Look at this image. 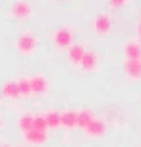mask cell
<instances>
[{
    "label": "cell",
    "mask_w": 141,
    "mask_h": 147,
    "mask_svg": "<svg viewBox=\"0 0 141 147\" xmlns=\"http://www.w3.org/2000/svg\"><path fill=\"white\" fill-rule=\"evenodd\" d=\"M50 43L56 51H68L75 43V31L72 25H60L50 31Z\"/></svg>",
    "instance_id": "obj_1"
},
{
    "label": "cell",
    "mask_w": 141,
    "mask_h": 147,
    "mask_svg": "<svg viewBox=\"0 0 141 147\" xmlns=\"http://www.w3.org/2000/svg\"><path fill=\"white\" fill-rule=\"evenodd\" d=\"M37 47H39V37L29 29L23 31L14 43V49L19 56H31V54H35Z\"/></svg>",
    "instance_id": "obj_2"
},
{
    "label": "cell",
    "mask_w": 141,
    "mask_h": 147,
    "mask_svg": "<svg viewBox=\"0 0 141 147\" xmlns=\"http://www.w3.org/2000/svg\"><path fill=\"white\" fill-rule=\"evenodd\" d=\"M89 29L95 33V35H108L112 29V16L110 12H101L97 14L89 23Z\"/></svg>",
    "instance_id": "obj_3"
},
{
    "label": "cell",
    "mask_w": 141,
    "mask_h": 147,
    "mask_svg": "<svg viewBox=\"0 0 141 147\" xmlns=\"http://www.w3.org/2000/svg\"><path fill=\"white\" fill-rule=\"evenodd\" d=\"M31 80V95L33 97H46L50 91V80L43 72H37L29 76Z\"/></svg>",
    "instance_id": "obj_4"
},
{
    "label": "cell",
    "mask_w": 141,
    "mask_h": 147,
    "mask_svg": "<svg viewBox=\"0 0 141 147\" xmlns=\"http://www.w3.org/2000/svg\"><path fill=\"white\" fill-rule=\"evenodd\" d=\"M8 14L15 22H27L31 16H33V6H31L29 0H15Z\"/></svg>",
    "instance_id": "obj_5"
},
{
    "label": "cell",
    "mask_w": 141,
    "mask_h": 147,
    "mask_svg": "<svg viewBox=\"0 0 141 147\" xmlns=\"http://www.w3.org/2000/svg\"><path fill=\"white\" fill-rule=\"evenodd\" d=\"M91 47L87 43H83V41H79V43H74L70 49L66 51V60H68V64L70 66H74V68H79V64H81V60L83 56H85V52L89 51Z\"/></svg>",
    "instance_id": "obj_6"
},
{
    "label": "cell",
    "mask_w": 141,
    "mask_h": 147,
    "mask_svg": "<svg viewBox=\"0 0 141 147\" xmlns=\"http://www.w3.org/2000/svg\"><path fill=\"white\" fill-rule=\"evenodd\" d=\"M106 130H108V126H106V122H104V118L95 116L81 132H83V136L89 138V140H99V138H103L104 134H106Z\"/></svg>",
    "instance_id": "obj_7"
},
{
    "label": "cell",
    "mask_w": 141,
    "mask_h": 147,
    "mask_svg": "<svg viewBox=\"0 0 141 147\" xmlns=\"http://www.w3.org/2000/svg\"><path fill=\"white\" fill-rule=\"evenodd\" d=\"M99 66H101V54L95 49H89V51L85 52L81 64H79V70L85 72V74H93V72L99 70Z\"/></svg>",
    "instance_id": "obj_8"
},
{
    "label": "cell",
    "mask_w": 141,
    "mask_h": 147,
    "mask_svg": "<svg viewBox=\"0 0 141 147\" xmlns=\"http://www.w3.org/2000/svg\"><path fill=\"white\" fill-rule=\"evenodd\" d=\"M25 145L29 147H41L48 141V132H39V130H29L25 134H19Z\"/></svg>",
    "instance_id": "obj_9"
},
{
    "label": "cell",
    "mask_w": 141,
    "mask_h": 147,
    "mask_svg": "<svg viewBox=\"0 0 141 147\" xmlns=\"http://www.w3.org/2000/svg\"><path fill=\"white\" fill-rule=\"evenodd\" d=\"M60 128H64L66 132H74L77 128V109L60 110Z\"/></svg>",
    "instance_id": "obj_10"
},
{
    "label": "cell",
    "mask_w": 141,
    "mask_h": 147,
    "mask_svg": "<svg viewBox=\"0 0 141 147\" xmlns=\"http://www.w3.org/2000/svg\"><path fill=\"white\" fill-rule=\"evenodd\" d=\"M124 76L128 81H141V60H124Z\"/></svg>",
    "instance_id": "obj_11"
},
{
    "label": "cell",
    "mask_w": 141,
    "mask_h": 147,
    "mask_svg": "<svg viewBox=\"0 0 141 147\" xmlns=\"http://www.w3.org/2000/svg\"><path fill=\"white\" fill-rule=\"evenodd\" d=\"M124 60H141L139 39H126V43H124Z\"/></svg>",
    "instance_id": "obj_12"
},
{
    "label": "cell",
    "mask_w": 141,
    "mask_h": 147,
    "mask_svg": "<svg viewBox=\"0 0 141 147\" xmlns=\"http://www.w3.org/2000/svg\"><path fill=\"white\" fill-rule=\"evenodd\" d=\"M2 97L6 99V101H19L21 95H19V89H17V81L14 80H8L4 81V85H2Z\"/></svg>",
    "instance_id": "obj_13"
},
{
    "label": "cell",
    "mask_w": 141,
    "mask_h": 147,
    "mask_svg": "<svg viewBox=\"0 0 141 147\" xmlns=\"http://www.w3.org/2000/svg\"><path fill=\"white\" fill-rule=\"evenodd\" d=\"M43 116H45V122L48 126V130H58L60 128V110L46 109V110H43Z\"/></svg>",
    "instance_id": "obj_14"
},
{
    "label": "cell",
    "mask_w": 141,
    "mask_h": 147,
    "mask_svg": "<svg viewBox=\"0 0 141 147\" xmlns=\"http://www.w3.org/2000/svg\"><path fill=\"white\" fill-rule=\"evenodd\" d=\"M17 130H19V134H25L29 132V130H33V112H21L19 116H17Z\"/></svg>",
    "instance_id": "obj_15"
},
{
    "label": "cell",
    "mask_w": 141,
    "mask_h": 147,
    "mask_svg": "<svg viewBox=\"0 0 141 147\" xmlns=\"http://www.w3.org/2000/svg\"><path fill=\"white\" fill-rule=\"evenodd\" d=\"M95 116H97V114H95V110H93V109H77V128L83 130V128L89 124Z\"/></svg>",
    "instance_id": "obj_16"
},
{
    "label": "cell",
    "mask_w": 141,
    "mask_h": 147,
    "mask_svg": "<svg viewBox=\"0 0 141 147\" xmlns=\"http://www.w3.org/2000/svg\"><path fill=\"white\" fill-rule=\"evenodd\" d=\"M15 81H17V89H19L21 99H29V97H33L31 95V80H29V76H17Z\"/></svg>",
    "instance_id": "obj_17"
},
{
    "label": "cell",
    "mask_w": 141,
    "mask_h": 147,
    "mask_svg": "<svg viewBox=\"0 0 141 147\" xmlns=\"http://www.w3.org/2000/svg\"><path fill=\"white\" fill-rule=\"evenodd\" d=\"M33 130H39V132H48V126H46V122H45L43 112L33 114Z\"/></svg>",
    "instance_id": "obj_18"
},
{
    "label": "cell",
    "mask_w": 141,
    "mask_h": 147,
    "mask_svg": "<svg viewBox=\"0 0 141 147\" xmlns=\"http://www.w3.org/2000/svg\"><path fill=\"white\" fill-rule=\"evenodd\" d=\"M130 4V0H108V6L112 10H122V8H126Z\"/></svg>",
    "instance_id": "obj_19"
},
{
    "label": "cell",
    "mask_w": 141,
    "mask_h": 147,
    "mask_svg": "<svg viewBox=\"0 0 141 147\" xmlns=\"http://www.w3.org/2000/svg\"><path fill=\"white\" fill-rule=\"evenodd\" d=\"M135 35L141 41V20H137V23H135Z\"/></svg>",
    "instance_id": "obj_20"
},
{
    "label": "cell",
    "mask_w": 141,
    "mask_h": 147,
    "mask_svg": "<svg viewBox=\"0 0 141 147\" xmlns=\"http://www.w3.org/2000/svg\"><path fill=\"white\" fill-rule=\"evenodd\" d=\"M0 147H14V145H10V143L4 140V141H0Z\"/></svg>",
    "instance_id": "obj_21"
},
{
    "label": "cell",
    "mask_w": 141,
    "mask_h": 147,
    "mask_svg": "<svg viewBox=\"0 0 141 147\" xmlns=\"http://www.w3.org/2000/svg\"><path fill=\"white\" fill-rule=\"evenodd\" d=\"M0 130H4V118H2V112H0Z\"/></svg>",
    "instance_id": "obj_22"
},
{
    "label": "cell",
    "mask_w": 141,
    "mask_h": 147,
    "mask_svg": "<svg viewBox=\"0 0 141 147\" xmlns=\"http://www.w3.org/2000/svg\"><path fill=\"white\" fill-rule=\"evenodd\" d=\"M52 2H64V0H52Z\"/></svg>",
    "instance_id": "obj_23"
},
{
    "label": "cell",
    "mask_w": 141,
    "mask_h": 147,
    "mask_svg": "<svg viewBox=\"0 0 141 147\" xmlns=\"http://www.w3.org/2000/svg\"><path fill=\"white\" fill-rule=\"evenodd\" d=\"M15 147H23V145H15Z\"/></svg>",
    "instance_id": "obj_24"
},
{
    "label": "cell",
    "mask_w": 141,
    "mask_h": 147,
    "mask_svg": "<svg viewBox=\"0 0 141 147\" xmlns=\"http://www.w3.org/2000/svg\"><path fill=\"white\" fill-rule=\"evenodd\" d=\"M139 14H141V10H139Z\"/></svg>",
    "instance_id": "obj_25"
}]
</instances>
